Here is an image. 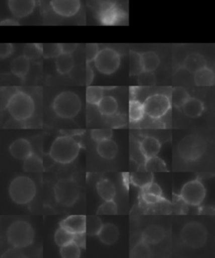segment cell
Masks as SVG:
<instances>
[{
    "instance_id": "cell-2",
    "label": "cell",
    "mask_w": 215,
    "mask_h": 258,
    "mask_svg": "<svg viewBox=\"0 0 215 258\" xmlns=\"http://www.w3.org/2000/svg\"><path fill=\"white\" fill-rule=\"evenodd\" d=\"M9 244L16 249L28 247L34 242L35 230L31 224L25 220H16L7 230Z\"/></svg>"
},
{
    "instance_id": "cell-16",
    "label": "cell",
    "mask_w": 215,
    "mask_h": 258,
    "mask_svg": "<svg viewBox=\"0 0 215 258\" xmlns=\"http://www.w3.org/2000/svg\"><path fill=\"white\" fill-rule=\"evenodd\" d=\"M139 148L145 159H147L149 157H155L159 153L161 143L155 137H146L139 142Z\"/></svg>"
},
{
    "instance_id": "cell-35",
    "label": "cell",
    "mask_w": 215,
    "mask_h": 258,
    "mask_svg": "<svg viewBox=\"0 0 215 258\" xmlns=\"http://www.w3.org/2000/svg\"><path fill=\"white\" fill-rule=\"evenodd\" d=\"M143 71L142 69L141 58L140 53L136 51H129V74L138 75Z\"/></svg>"
},
{
    "instance_id": "cell-36",
    "label": "cell",
    "mask_w": 215,
    "mask_h": 258,
    "mask_svg": "<svg viewBox=\"0 0 215 258\" xmlns=\"http://www.w3.org/2000/svg\"><path fill=\"white\" fill-rule=\"evenodd\" d=\"M74 236V234L69 232L68 230H66V229L60 226V228L57 229L56 233H55L54 239H55V242H56V245L61 247V246H63L66 244L73 242Z\"/></svg>"
},
{
    "instance_id": "cell-42",
    "label": "cell",
    "mask_w": 215,
    "mask_h": 258,
    "mask_svg": "<svg viewBox=\"0 0 215 258\" xmlns=\"http://www.w3.org/2000/svg\"><path fill=\"white\" fill-rule=\"evenodd\" d=\"M19 91V89L16 88H2L1 89V94H0V105H1V110L6 109L9 100L11 99V97L16 94V92Z\"/></svg>"
},
{
    "instance_id": "cell-17",
    "label": "cell",
    "mask_w": 215,
    "mask_h": 258,
    "mask_svg": "<svg viewBox=\"0 0 215 258\" xmlns=\"http://www.w3.org/2000/svg\"><path fill=\"white\" fill-rule=\"evenodd\" d=\"M165 238V230L159 225H151L146 228L142 233L141 240L148 245H156Z\"/></svg>"
},
{
    "instance_id": "cell-47",
    "label": "cell",
    "mask_w": 215,
    "mask_h": 258,
    "mask_svg": "<svg viewBox=\"0 0 215 258\" xmlns=\"http://www.w3.org/2000/svg\"><path fill=\"white\" fill-rule=\"evenodd\" d=\"M141 200L147 205H157L166 200L164 197H159L157 195H151L147 192H141Z\"/></svg>"
},
{
    "instance_id": "cell-15",
    "label": "cell",
    "mask_w": 215,
    "mask_h": 258,
    "mask_svg": "<svg viewBox=\"0 0 215 258\" xmlns=\"http://www.w3.org/2000/svg\"><path fill=\"white\" fill-rule=\"evenodd\" d=\"M85 215H71L61 221L60 226L68 230L73 234L85 232Z\"/></svg>"
},
{
    "instance_id": "cell-9",
    "label": "cell",
    "mask_w": 215,
    "mask_h": 258,
    "mask_svg": "<svg viewBox=\"0 0 215 258\" xmlns=\"http://www.w3.org/2000/svg\"><path fill=\"white\" fill-rule=\"evenodd\" d=\"M96 69L104 75H111L118 70L120 65V56L114 49L110 47L99 50L94 59Z\"/></svg>"
},
{
    "instance_id": "cell-11",
    "label": "cell",
    "mask_w": 215,
    "mask_h": 258,
    "mask_svg": "<svg viewBox=\"0 0 215 258\" xmlns=\"http://www.w3.org/2000/svg\"><path fill=\"white\" fill-rule=\"evenodd\" d=\"M206 196V189L199 180L195 179L187 182L182 187L180 197L188 205L198 206L201 205Z\"/></svg>"
},
{
    "instance_id": "cell-50",
    "label": "cell",
    "mask_w": 215,
    "mask_h": 258,
    "mask_svg": "<svg viewBox=\"0 0 215 258\" xmlns=\"http://www.w3.org/2000/svg\"><path fill=\"white\" fill-rule=\"evenodd\" d=\"M58 46L60 52L62 54H73L78 48L77 43H61Z\"/></svg>"
},
{
    "instance_id": "cell-4",
    "label": "cell",
    "mask_w": 215,
    "mask_h": 258,
    "mask_svg": "<svg viewBox=\"0 0 215 258\" xmlns=\"http://www.w3.org/2000/svg\"><path fill=\"white\" fill-rule=\"evenodd\" d=\"M35 107L33 99L28 94L19 90L9 100L6 109L15 119L26 121L33 115Z\"/></svg>"
},
{
    "instance_id": "cell-1",
    "label": "cell",
    "mask_w": 215,
    "mask_h": 258,
    "mask_svg": "<svg viewBox=\"0 0 215 258\" xmlns=\"http://www.w3.org/2000/svg\"><path fill=\"white\" fill-rule=\"evenodd\" d=\"M81 145L74 137L62 136L54 141L50 150V156L55 162L67 164L79 156Z\"/></svg>"
},
{
    "instance_id": "cell-38",
    "label": "cell",
    "mask_w": 215,
    "mask_h": 258,
    "mask_svg": "<svg viewBox=\"0 0 215 258\" xmlns=\"http://www.w3.org/2000/svg\"><path fill=\"white\" fill-rule=\"evenodd\" d=\"M152 255L150 245L144 241L137 243L130 251V257H149Z\"/></svg>"
},
{
    "instance_id": "cell-49",
    "label": "cell",
    "mask_w": 215,
    "mask_h": 258,
    "mask_svg": "<svg viewBox=\"0 0 215 258\" xmlns=\"http://www.w3.org/2000/svg\"><path fill=\"white\" fill-rule=\"evenodd\" d=\"M26 123L25 120H20V119H15L12 117V119H9L6 122V124L4 125V128L6 129H23L26 128Z\"/></svg>"
},
{
    "instance_id": "cell-25",
    "label": "cell",
    "mask_w": 215,
    "mask_h": 258,
    "mask_svg": "<svg viewBox=\"0 0 215 258\" xmlns=\"http://www.w3.org/2000/svg\"><path fill=\"white\" fill-rule=\"evenodd\" d=\"M183 111L187 116L191 118H197L202 114L204 110V105L199 99L195 98H189L182 106Z\"/></svg>"
},
{
    "instance_id": "cell-5",
    "label": "cell",
    "mask_w": 215,
    "mask_h": 258,
    "mask_svg": "<svg viewBox=\"0 0 215 258\" xmlns=\"http://www.w3.org/2000/svg\"><path fill=\"white\" fill-rule=\"evenodd\" d=\"M52 109L57 116L71 119L81 110L82 102L74 92H62L54 99Z\"/></svg>"
},
{
    "instance_id": "cell-13",
    "label": "cell",
    "mask_w": 215,
    "mask_h": 258,
    "mask_svg": "<svg viewBox=\"0 0 215 258\" xmlns=\"http://www.w3.org/2000/svg\"><path fill=\"white\" fill-rule=\"evenodd\" d=\"M8 6L16 18H25L33 13L36 0H8Z\"/></svg>"
},
{
    "instance_id": "cell-3",
    "label": "cell",
    "mask_w": 215,
    "mask_h": 258,
    "mask_svg": "<svg viewBox=\"0 0 215 258\" xmlns=\"http://www.w3.org/2000/svg\"><path fill=\"white\" fill-rule=\"evenodd\" d=\"M9 195L17 205H28L36 197V184L30 177L19 176L11 182Z\"/></svg>"
},
{
    "instance_id": "cell-20",
    "label": "cell",
    "mask_w": 215,
    "mask_h": 258,
    "mask_svg": "<svg viewBox=\"0 0 215 258\" xmlns=\"http://www.w3.org/2000/svg\"><path fill=\"white\" fill-rule=\"evenodd\" d=\"M97 152L104 159L112 160L116 157L118 146L113 140L107 139L98 142Z\"/></svg>"
},
{
    "instance_id": "cell-46",
    "label": "cell",
    "mask_w": 215,
    "mask_h": 258,
    "mask_svg": "<svg viewBox=\"0 0 215 258\" xmlns=\"http://www.w3.org/2000/svg\"><path fill=\"white\" fill-rule=\"evenodd\" d=\"M99 48L98 44L89 43L86 46V60L87 63H90L94 61L97 55L99 53Z\"/></svg>"
},
{
    "instance_id": "cell-51",
    "label": "cell",
    "mask_w": 215,
    "mask_h": 258,
    "mask_svg": "<svg viewBox=\"0 0 215 258\" xmlns=\"http://www.w3.org/2000/svg\"><path fill=\"white\" fill-rule=\"evenodd\" d=\"M80 249H85L86 247V233H78L74 234L73 240Z\"/></svg>"
},
{
    "instance_id": "cell-12",
    "label": "cell",
    "mask_w": 215,
    "mask_h": 258,
    "mask_svg": "<svg viewBox=\"0 0 215 258\" xmlns=\"http://www.w3.org/2000/svg\"><path fill=\"white\" fill-rule=\"evenodd\" d=\"M51 6L58 16L71 17L79 12L81 2L80 0H51Z\"/></svg>"
},
{
    "instance_id": "cell-40",
    "label": "cell",
    "mask_w": 215,
    "mask_h": 258,
    "mask_svg": "<svg viewBox=\"0 0 215 258\" xmlns=\"http://www.w3.org/2000/svg\"><path fill=\"white\" fill-rule=\"evenodd\" d=\"M157 82L153 72L142 71L138 74V84L141 87L154 86Z\"/></svg>"
},
{
    "instance_id": "cell-22",
    "label": "cell",
    "mask_w": 215,
    "mask_h": 258,
    "mask_svg": "<svg viewBox=\"0 0 215 258\" xmlns=\"http://www.w3.org/2000/svg\"><path fill=\"white\" fill-rule=\"evenodd\" d=\"M194 83L197 86H213L215 83L214 73L212 69L205 67L195 73Z\"/></svg>"
},
{
    "instance_id": "cell-19",
    "label": "cell",
    "mask_w": 215,
    "mask_h": 258,
    "mask_svg": "<svg viewBox=\"0 0 215 258\" xmlns=\"http://www.w3.org/2000/svg\"><path fill=\"white\" fill-rule=\"evenodd\" d=\"M119 232L118 228L113 224H105L99 230L98 236L102 243L105 245H113L119 238Z\"/></svg>"
},
{
    "instance_id": "cell-28",
    "label": "cell",
    "mask_w": 215,
    "mask_h": 258,
    "mask_svg": "<svg viewBox=\"0 0 215 258\" xmlns=\"http://www.w3.org/2000/svg\"><path fill=\"white\" fill-rule=\"evenodd\" d=\"M143 71L154 72L159 66V56L154 51H146L140 54Z\"/></svg>"
},
{
    "instance_id": "cell-44",
    "label": "cell",
    "mask_w": 215,
    "mask_h": 258,
    "mask_svg": "<svg viewBox=\"0 0 215 258\" xmlns=\"http://www.w3.org/2000/svg\"><path fill=\"white\" fill-rule=\"evenodd\" d=\"M60 52L58 44H45L42 45V55L46 58L56 57Z\"/></svg>"
},
{
    "instance_id": "cell-39",
    "label": "cell",
    "mask_w": 215,
    "mask_h": 258,
    "mask_svg": "<svg viewBox=\"0 0 215 258\" xmlns=\"http://www.w3.org/2000/svg\"><path fill=\"white\" fill-rule=\"evenodd\" d=\"M117 213H118V206L114 200H105V202L103 203L98 209L97 215H117Z\"/></svg>"
},
{
    "instance_id": "cell-54",
    "label": "cell",
    "mask_w": 215,
    "mask_h": 258,
    "mask_svg": "<svg viewBox=\"0 0 215 258\" xmlns=\"http://www.w3.org/2000/svg\"><path fill=\"white\" fill-rule=\"evenodd\" d=\"M0 26H20L18 21L12 20V19H6L0 22Z\"/></svg>"
},
{
    "instance_id": "cell-45",
    "label": "cell",
    "mask_w": 215,
    "mask_h": 258,
    "mask_svg": "<svg viewBox=\"0 0 215 258\" xmlns=\"http://www.w3.org/2000/svg\"><path fill=\"white\" fill-rule=\"evenodd\" d=\"M24 55L27 56L30 60L39 58L42 55V45L34 44L29 46L26 47V51Z\"/></svg>"
},
{
    "instance_id": "cell-37",
    "label": "cell",
    "mask_w": 215,
    "mask_h": 258,
    "mask_svg": "<svg viewBox=\"0 0 215 258\" xmlns=\"http://www.w3.org/2000/svg\"><path fill=\"white\" fill-rule=\"evenodd\" d=\"M60 254L63 258H79L81 255V249L73 241L61 246Z\"/></svg>"
},
{
    "instance_id": "cell-32",
    "label": "cell",
    "mask_w": 215,
    "mask_h": 258,
    "mask_svg": "<svg viewBox=\"0 0 215 258\" xmlns=\"http://www.w3.org/2000/svg\"><path fill=\"white\" fill-rule=\"evenodd\" d=\"M103 222L98 215H89L86 216L85 223V233L89 236L98 235L99 230H101Z\"/></svg>"
},
{
    "instance_id": "cell-23",
    "label": "cell",
    "mask_w": 215,
    "mask_h": 258,
    "mask_svg": "<svg viewBox=\"0 0 215 258\" xmlns=\"http://www.w3.org/2000/svg\"><path fill=\"white\" fill-rule=\"evenodd\" d=\"M97 191L104 201L114 200L116 196L115 186L111 181L108 179H101L97 183Z\"/></svg>"
},
{
    "instance_id": "cell-6",
    "label": "cell",
    "mask_w": 215,
    "mask_h": 258,
    "mask_svg": "<svg viewBox=\"0 0 215 258\" xmlns=\"http://www.w3.org/2000/svg\"><path fill=\"white\" fill-rule=\"evenodd\" d=\"M207 149V144L202 137L197 135H190L179 142L177 151L180 157L187 162H194L203 156Z\"/></svg>"
},
{
    "instance_id": "cell-33",
    "label": "cell",
    "mask_w": 215,
    "mask_h": 258,
    "mask_svg": "<svg viewBox=\"0 0 215 258\" xmlns=\"http://www.w3.org/2000/svg\"><path fill=\"white\" fill-rule=\"evenodd\" d=\"M145 110L143 104L139 100L131 99L129 101V118L130 122H139L144 118Z\"/></svg>"
},
{
    "instance_id": "cell-7",
    "label": "cell",
    "mask_w": 215,
    "mask_h": 258,
    "mask_svg": "<svg viewBox=\"0 0 215 258\" xmlns=\"http://www.w3.org/2000/svg\"><path fill=\"white\" fill-rule=\"evenodd\" d=\"M54 195L58 204L68 207L79 200L80 187L75 180L68 177L61 178L54 187Z\"/></svg>"
},
{
    "instance_id": "cell-8",
    "label": "cell",
    "mask_w": 215,
    "mask_h": 258,
    "mask_svg": "<svg viewBox=\"0 0 215 258\" xmlns=\"http://www.w3.org/2000/svg\"><path fill=\"white\" fill-rule=\"evenodd\" d=\"M181 239L188 247L201 248L207 241V230L201 223L196 221L187 223L181 231Z\"/></svg>"
},
{
    "instance_id": "cell-21",
    "label": "cell",
    "mask_w": 215,
    "mask_h": 258,
    "mask_svg": "<svg viewBox=\"0 0 215 258\" xmlns=\"http://www.w3.org/2000/svg\"><path fill=\"white\" fill-rule=\"evenodd\" d=\"M183 67L187 71L192 74H195L200 69L207 67V61L201 54L194 52V53L189 54L185 58Z\"/></svg>"
},
{
    "instance_id": "cell-43",
    "label": "cell",
    "mask_w": 215,
    "mask_h": 258,
    "mask_svg": "<svg viewBox=\"0 0 215 258\" xmlns=\"http://www.w3.org/2000/svg\"><path fill=\"white\" fill-rule=\"evenodd\" d=\"M91 136L94 141L99 142L104 140L111 139L113 132L111 129H95L92 131Z\"/></svg>"
},
{
    "instance_id": "cell-10",
    "label": "cell",
    "mask_w": 215,
    "mask_h": 258,
    "mask_svg": "<svg viewBox=\"0 0 215 258\" xmlns=\"http://www.w3.org/2000/svg\"><path fill=\"white\" fill-rule=\"evenodd\" d=\"M143 106L145 114L156 119L162 118L169 111L172 103L167 95L157 94L148 97L143 103Z\"/></svg>"
},
{
    "instance_id": "cell-14",
    "label": "cell",
    "mask_w": 215,
    "mask_h": 258,
    "mask_svg": "<svg viewBox=\"0 0 215 258\" xmlns=\"http://www.w3.org/2000/svg\"><path fill=\"white\" fill-rule=\"evenodd\" d=\"M10 152L11 156L16 159L24 161L33 153V150L28 140L21 138L12 142V144L10 146Z\"/></svg>"
},
{
    "instance_id": "cell-48",
    "label": "cell",
    "mask_w": 215,
    "mask_h": 258,
    "mask_svg": "<svg viewBox=\"0 0 215 258\" xmlns=\"http://www.w3.org/2000/svg\"><path fill=\"white\" fill-rule=\"evenodd\" d=\"M141 192L157 195V196H159V197H163V192H162V187H160L159 185L156 183L154 181L151 182V183L147 185V186H146V187H143L141 189Z\"/></svg>"
},
{
    "instance_id": "cell-18",
    "label": "cell",
    "mask_w": 215,
    "mask_h": 258,
    "mask_svg": "<svg viewBox=\"0 0 215 258\" xmlns=\"http://www.w3.org/2000/svg\"><path fill=\"white\" fill-rule=\"evenodd\" d=\"M31 68L30 59L25 55H21L14 59L11 64V73L20 79H25Z\"/></svg>"
},
{
    "instance_id": "cell-29",
    "label": "cell",
    "mask_w": 215,
    "mask_h": 258,
    "mask_svg": "<svg viewBox=\"0 0 215 258\" xmlns=\"http://www.w3.org/2000/svg\"><path fill=\"white\" fill-rule=\"evenodd\" d=\"M144 168L145 171H147V172H168L167 165L165 163L164 161L157 156L145 159Z\"/></svg>"
},
{
    "instance_id": "cell-31",
    "label": "cell",
    "mask_w": 215,
    "mask_h": 258,
    "mask_svg": "<svg viewBox=\"0 0 215 258\" xmlns=\"http://www.w3.org/2000/svg\"><path fill=\"white\" fill-rule=\"evenodd\" d=\"M190 96L188 92L182 87H176L173 88L171 95V103L176 108H182L185 103L189 99Z\"/></svg>"
},
{
    "instance_id": "cell-27",
    "label": "cell",
    "mask_w": 215,
    "mask_h": 258,
    "mask_svg": "<svg viewBox=\"0 0 215 258\" xmlns=\"http://www.w3.org/2000/svg\"><path fill=\"white\" fill-rule=\"evenodd\" d=\"M154 181V175L153 172H147V171H138L133 172L130 175V182L135 187L143 188L151 182Z\"/></svg>"
},
{
    "instance_id": "cell-52",
    "label": "cell",
    "mask_w": 215,
    "mask_h": 258,
    "mask_svg": "<svg viewBox=\"0 0 215 258\" xmlns=\"http://www.w3.org/2000/svg\"><path fill=\"white\" fill-rule=\"evenodd\" d=\"M13 46L11 44H6L4 47L0 48V56L1 57H7L13 52Z\"/></svg>"
},
{
    "instance_id": "cell-34",
    "label": "cell",
    "mask_w": 215,
    "mask_h": 258,
    "mask_svg": "<svg viewBox=\"0 0 215 258\" xmlns=\"http://www.w3.org/2000/svg\"><path fill=\"white\" fill-rule=\"evenodd\" d=\"M104 88L89 86L86 90V100L89 104L98 105L102 98L104 96Z\"/></svg>"
},
{
    "instance_id": "cell-26",
    "label": "cell",
    "mask_w": 215,
    "mask_h": 258,
    "mask_svg": "<svg viewBox=\"0 0 215 258\" xmlns=\"http://www.w3.org/2000/svg\"><path fill=\"white\" fill-rule=\"evenodd\" d=\"M100 114L105 116H110L116 114L118 110V103L116 99L112 96H104L97 105Z\"/></svg>"
},
{
    "instance_id": "cell-41",
    "label": "cell",
    "mask_w": 215,
    "mask_h": 258,
    "mask_svg": "<svg viewBox=\"0 0 215 258\" xmlns=\"http://www.w3.org/2000/svg\"><path fill=\"white\" fill-rule=\"evenodd\" d=\"M172 204H173V208L174 211L177 215H186L188 211V205L180 197V195H175L173 194L172 197Z\"/></svg>"
},
{
    "instance_id": "cell-24",
    "label": "cell",
    "mask_w": 215,
    "mask_h": 258,
    "mask_svg": "<svg viewBox=\"0 0 215 258\" xmlns=\"http://www.w3.org/2000/svg\"><path fill=\"white\" fill-rule=\"evenodd\" d=\"M56 67L61 75L70 74L74 68V59L71 54H59L56 57Z\"/></svg>"
},
{
    "instance_id": "cell-30",
    "label": "cell",
    "mask_w": 215,
    "mask_h": 258,
    "mask_svg": "<svg viewBox=\"0 0 215 258\" xmlns=\"http://www.w3.org/2000/svg\"><path fill=\"white\" fill-rule=\"evenodd\" d=\"M23 168L27 172H42L44 169L43 162L38 155L32 153L24 160Z\"/></svg>"
},
{
    "instance_id": "cell-53",
    "label": "cell",
    "mask_w": 215,
    "mask_h": 258,
    "mask_svg": "<svg viewBox=\"0 0 215 258\" xmlns=\"http://www.w3.org/2000/svg\"><path fill=\"white\" fill-rule=\"evenodd\" d=\"M94 70L91 69V67L89 66V63L87 65L86 71V84L87 85H90L92 82L94 80Z\"/></svg>"
}]
</instances>
